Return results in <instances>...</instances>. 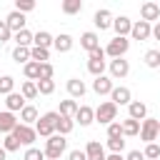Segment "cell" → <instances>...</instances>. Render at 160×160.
<instances>
[{
	"mask_svg": "<svg viewBox=\"0 0 160 160\" xmlns=\"http://www.w3.org/2000/svg\"><path fill=\"white\" fill-rule=\"evenodd\" d=\"M22 72H25V78H28V80L38 82V78H40V62H35V60L25 62V65H22Z\"/></svg>",
	"mask_w": 160,
	"mask_h": 160,
	"instance_id": "f546056e",
	"label": "cell"
},
{
	"mask_svg": "<svg viewBox=\"0 0 160 160\" xmlns=\"http://www.w3.org/2000/svg\"><path fill=\"white\" fill-rule=\"evenodd\" d=\"M152 38V25L150 22H145V20H138V22H132V30H130V40H150Z\"/></svg>",
	"mask_w": 160,
	"mask_h": 160,
	"instance_id": "9c48e42d",
	"label": "cell"
},
{
	"mask_svg": "<svg viewBox=\"0 0 160 160\" xmlns=\"http://www.w3.org/2000/svg\"><path fill=\"white\" fill-rule=\"evenodd\" d=\"M12 135H15V140H18L20 145H28V148H32V145H35V140H38L35 128H32V125H22V122H18V125H15Z\"/></svg>",
	"mask_w": 160,
	"mask_h": 160,
	"instance_id": "8992f818",
	"label": "cell"
},
{
	"mask_svg": "<svg viewBox=\"0 0 160 160\" xmlns=\"http://www.w3.org/2000/svg\"><path fill=\"white\" fill-rule=\"evenodd\" d=\"M25 105H28V102H25V98H22L20 92H10V95H5V110H8V112H20Z\"/></svg>",
	"mask_w": 160,
	"mask_h": 160,
	"instance_id": "603a6c76",
	"label": "cell"
},
{
	"mask_svg": "<svg viewBox=\"0 0 160 160\" xmlns=\"http://www.w3.org/2000/svg\"><path fill=\"white\" fill-rule=\"evenodd\" d=\"M38 118H40V112H38L35 105H25V108L20 110V122H22V125H35Z\"/></svg>",
	"mask_w": 160,
	"mask_h": 160,
	"instance_id": "d4e9b609",
	"label": "cell"
},
{
	"mask_svg": "<svg viewBox=\"0 0 160 160\" xmlns=\"http://www.w3.org/2000/svg\"><path fill=\"white\" fill-rule=\"evenodd\" d=\"M105 148H108L110 152H120V155H122V150H125V138H108Z\"/></svg>",
	"mask_w": 160,
	"mask_h": 160,
	"instance_id": "d590c367",
	"label": "cell"
},
{
	"mask_svg": "<svg viewBox=\"0 0 160 160\" xmlns=\"http://www.w3.org/2000/svg\"><path fill=\"white\" fill-rule=\"evenodd\" d=\"M12 10H18V12L28 15V12H32V10H35V0H15V8H12Z\"/></svg>",
	"mask_w": 160,
	"mask_h": 160,
	"instance_id": "f35d334b",
	"label": "cell"
},
{
	"mask_svg": "<svg viewBox=\"0 0 160 160\" xmlns=\"http://www.w3.org/2000/svg\"><path fill=\"white\" fill-rule=\"evenodd\" d=\"M72 128H75V120H70V118H60V120H58V125H55V132L65 138V135H70V132H72Z\"/></svg>",
	"mask_w": 160,
	"mask_h": 160,
	"instance_id": "1f68e13d",
	"label": "cell"
},
{
	"mask_svg": "<svg viewBox=\"0 0 160 160\" xmlns=\"http://www.w3.org/2000/svg\"><path fill=\"white\" fill-rule=\"evenodd\" d=\"M108 72H110V80H122V78H128V72H130V62H128L125 58L108 60Z\"/></svg>",
	"mask_w": 160,
	"mask_h": 160,
	"instance_id": "ba28073f",
	"label": "cell"
},
{
	"mask_svg": "<svg viewBox=\"0 0 160 160\" xmlns=\"http://www.w3.org/2000/svg\"><path fill=\"white\" fill-rule=\"evenodd\" d=\"M92 22H95V28H98L100 32H102V30H110V28H112V12H110L108 8H100V10H95Z\"/></svg>",
	"mask_w": 160,
	"mask_h": 160,
	"instance_id": "4fadbf2b",
	"label": "cell"
},
{
	"mask_svg": "<svg viewBox=\"0 0 160 160\" xmlns=\"http://www.w3.org/2000/svg\"><path fill=\"white\" fill-rule=\"evenodd\" d=\"M102 50H105V58H110V60L125 58V52L130 50V38H112Z\"/></svg>",
	"mask_w": 160,
	"mask_h": 160,
	"instance_id": "277c9868",
	"label": "cell"
},
{
	"mask_svg": "<svg viewBox=\"0 0 160 160\" xmlns=\"http://www.w3.org/2000/svg\"><path fill=\"white\" fill-rule=\"evenodd\" d=\"M60 10H62L65 15H78V12L82 10V0H62V2H60Z\"/></svg>",
	"mask_w": 160,
	"mask_h": 160,
	"instance_id": "f1b7e54d",
	"label": "cell"
},
{
	"mask_svg": "<svg viewBox=\"0 0 160 160\" xmlns=\"http://www.w3.org/2000/svg\"><path fill=\"white\" fill-rule=\"evenodd\" d=\"M75 122H78L80 128H88V125H92V122H95V108H90V105H78Z\"/></svg>",
	"mask_w": 160,
	"mask_h": 160,
	"instance_id": "5bb4252c",
	"label": "cell"
},
{
	"mask_svg": "<svg viewBox=\"0 0 160 160\" xmlns=\"http://www.w3.org/2000/svg\"><path fill=\"white\" fill-rule=\"evenodd\" d=\"M12 40H15V45L18 48H32V32L25 28V30H20V32H15L12 35Z\"/></svg>",
	"mask_w": 160,
	"mask_h": 160,
	"instance_id": "83f0119b",
	"label": "cell"
},
{
	"mask_svg": "<svg viewBox=\"0 0 160 160\" xmlns=\"http://www.w3.org/2000/svg\"><path fill=\"white\" fill-rule=\"evenodd\" d=\"M68 150V140L62 138V135H50L48 140H45V148H42V155H45V160H60L62 158V152Z\"/></svg>",
	"mask_w": 160,
	"mask_h": 160,
	"instance_id": "7a4b0ae2",
	"label": "cell"
},
{
	"mask_svg": "<svg viewBox=\"0 0 160 160\" xmlns=\"http://www.w3.org/2000/svg\"><path fill=\"white\" fill-rule=\"evenodd\" d=\"M110 102H115L118 108H120V105H130V102H132V92H130V88H125V85H115L112 92H110Z\"/></svg>",
	"mask_w": 160,
	"mask_h": 160,
	"instance_id": "7c38bea8",
	"label": "cell"
},
{
	"mask_svg": "<svg viewBox=\"0 0 160 160\" xmlns=\"http://www.w3.org/2000/svg\"><path fill=\"white\" fill-rule=\"evenodd\" d=\"M142 155H145L148 160H158V158H160V145H158V142H148L145 150H142Z\"/></svg>",
	"mask_w": 160,
	"mask_h": 160,
	"instance_id": "60d3db41",
	"label": "cell"
},
{
	"mask_svg": "<svg viewBox=\"0 0 160 160\" xmlns=\"http://www.w3.org/2000/svg\"><path fill=\"white\" fill-rule=\"evenodd\" d=\"M118 120V105L110 102V100H102L98 108H95V122L100 125H110Z\"/></svg>",
	"mask_w": 160,
	"mask_h": 160,
	"instance_id": "3957f363",
	"label": "cell"
},
{
	"mask_svg": "<svg viewBox=\"0 0 160 160\" xmlns=\"http://www.w3.org/2000/svg\"><path fill=\"white\" fill-rule=\"evenodd\" d=\"M85 158H88V160H108L105 145H100L98 140H90V142L85 145Z\"/></svg>",
	"mask_w": 160,
	"mask_h": 160,
	"instance_id": "44dd1931",
	"label": "cell"
},
{
	"mask_svg": "<svg viewBox=\"0 0 160 160\" xmlns=\"http://www.w3.org/2000/svg\"><path fill=\"white\" fill-rule=\"evenodd\" d=\"M65 88H68V95H70V100H80V98H85V92H88V85H85L80 78H70Z\"/></svg>",
	"mask_w": 160,
	"mask_h": 160,
	"instance_id": "9a60e30c",
	"label": "cell"
},
{
	"mask_svg": "<svg viewBox=\"0 0 160 160\" xmlns=\"http://www.w3.org/2000/svg\"><path fill=\"white\" fill-rule=\"evenodd\" d=\"M108 160H125V155H120V152H110Z\"/></svg>",
	"mask_w": 160,
	"mask_h": 160,
	"instance_id": "681fc988",
	"label": "cell"
},
{
	"mask_svg": "<svg viewBox=\"0 0 160 160\" xmlns=\"http://www.w3.org/2000/svg\"><path fill=\"white\" fill-rule=\"evenodd\" d=\"M120 128H122V138L140 135V122H138V120H132V118H125V120H120Z\"/></svg>",
	"mask_w": 160,
	"mask_h": 160,
	"instance_id": "4316f807",
	"label": "cell"
},
{
	"mask_svg": "<svg viewBox=\"0 0 160 160\" xmlns=\"http://www.w3.org/2000/svg\"><path fill=\"white\" fill-rule=\"evenodd\" d=\"M2 148H5V152H15V150H20V142L15 140V135L10 132V135H5L2 138Z\"/></svg>",
	"mask_w": 160,
	"mask_h": 160,
	"instance_id": "ab89813d",
	"label": "cell"
},
{
	"mask_svg": "<svg viewBox=\"0 0 160 160\" xmlns=\"http://www.w3.org/2000/svg\"><path fill=\"white\" fill-rule=\"evenodd\" d=\"M20 120L15 118V112H8V110H0V132L2 135H10L12 130H15V125H18Z\"/></svg>",
	"mask_w": 160,
	"mask_h": 160,
	"instance_id": "ffe728a7",
	"label": "cell"
},
{
	"mask_svg": "<svg viewBox=\"0 0 160 160\" xmlns=\"http://www.w3.org/2000/svg\"><path fill=\"white\" fill-rule=\"evenodd\" d=\"M38 95H52L55 92V80H38Z\"/></svg>",
	"mask_w": 160,
	"mask_h": 160,
	"instance_id": "74e56055",
	"label": "cell"
},
{
	"mask_svg": "<svg viewBox=\"0 0 160 160\" xmlns=\"http://www.w3.org/2000/svg\"><path fill=\"white\" fill-rule=\"evenodd\" d=\"M52 75H55V68L50 62H40V78L38 80H52Z\"/></svg>",
	"mask_w": 160,
	"mask_h": 160,
	"instance_id": "b9f144b4",
	"label": "cell"
},
{
	"mask_svg": "<svg viewBox=\"0 0 160 160\" xmlns=\"http://www.w3.org/2000/svg\"><path fill=\"white\" fill-rule=\"evenodd\" d=\"M158 160H160V158H158Z\"/></svg>",
	"mask_w": 160,
	"mask_h": 160,
	"instance_id": "f5cc1de1",
	"label": "cell"
},
{
	"mask_svg": "<svg viewBox=\"0 0 160 160\" xmlns=\"http://www.w3.org/2000/svg\"><path fill=\"white\" fill-rule=\"evenodd\" d=\"M32 45H35V48H45V50H50V48H52V35H50L48 30H38V32L32 35Z\"/></svg>",
	"mask_w": 160,
	"mask_h": 160,
	"instance_id": "484cf974",
	"label": "cell"
},
{
	"mask_svg": "<svg viewBox=\"0 0 160 160\" xmlns=\"http://www.w3.org/2000/svg\"><path fill=\"white\" fill-rule=\"evenodd\" d=\"M112 30H115V38H130L132 20L128 15H118V18H112Z\"/></svg>",
	"mask_w": 160,
	"mask_h": 160,
	"instance_id": "8fae6325",
	"label": "cell"
},
{
	"mask_svg": "<svg viewBox=\"0 0 160 160\" xmlns=\"http://www.w3.org/2000/svg\"><path fill=\"white\" fill-rule=\"evenodd\" d=\"M158 138H160V122H158Z\"/></svg>",
	"mask_w": 160,
	"mask_h": 160,
	"instance_id": "816d5d0a",
	"label": "cell"
},
{
	"mask_svg": "<svg viewBox=\"0 0 160 160\" xmlns=\"http://www.w3.org/2000/svg\"><path fill=\"white\" fill-rule=\"evenodd\" d=\"M108 138H122V128H120V120L110 122L108 125Z\"/></svg>",
	"mask_w": 160,
	"mask_h": 160,
	"instance_id": "f6af8a7d",
	"label": "cell"
},
{
	"mask_svg": "<svg viewBox=\"0 0 160 160\" xmlns=\"http://www.w3.org/2000/svg\"><path fill=\"white\" fill-rule=\"evenodd\" d=\"M8 40H12V30L8 28V22H5V20H0V45H2V42H8Z\"/></svg>",
	"mask_w": 160,
	"mask_h": 160,
	"instance_id": "ee69618b",
	"label": "cell"
},
{
	"mask_svg": "<svg viewBox=\"0 0 160 160\" xmlns=\"http://www.w3.org/2000/svg\"><path fill=\"white\" fill-rule=\"evenodd\" d=\"M112 88H115V82L110 80V75H100V78L92 80V92L95 95H110Z\"/></svg>",
	"mask_w": 160,
	"mask_h": 160,
	"instance_id": "e0dca14e",
	"label": "cell"
},
{
	"mask_svg": "<svg viewBox=\"0 0 160 160\" xmlns=\"http://www.w3.org/2000/svg\"><path fill=\"white\" fill-rule=\"evenodd\" d=\"M30 60H35V62H48L50 60V50H45V48H30Z\"/></svg>",
	"mask_w": 160,
	"mask_h": 160,
	"instance_id": "836d02e7",
	"label": "cell"
},
{
	"mask_svg": "<svg viewBox=\"0 0 160 160\" xmlns=\"http://www.w3.org/2000/svg\"><path fill=\"white\" fill-rule=\"evenodd\" d=\"M142 62L148 68H160V50H148L142 55Z\"/></svg>",
	"mask_w": 160,
	"mask_h": 160,
	"instance_id": "8d00e7d4",
	"label": "cell"
},
{
	"mask_svg": "<svg viewBox=\"0 0 160 160\" xmlns=\"http://www.w3.org/2000/svg\"><path fill=\"white\" fill-rule=\"evenodd\" d=\"M75 112H78V102L75 100H60V108H58V115L60 118H70V120H75Z\"/></svg>",
	"mask_w": 160,
	"mask_h": 160,
	"instance_id": "cb8c5ba5",
	"label": "cell"
},
{
	"mask_svg": "<svg viewBox=\"0 0 160 160\" xmlns=\"http://www.w3.org/2000/svg\"><path fill=\"white\" fill-rule=\"evenodd\" d=\"M88 70H90L95 78L105 75V70H108V60H105V50H102V48L88 52Z\"/></svg>",
	"mask_w": 160,
	"mask_h": 160,
	"instance_id": "5b68a950",
	"label": "cell"
},
{
	"mask_svg": "<svg viewBox=\"0 0 160 160\" xmlns=\"http://www.w3.org/2000/svg\"><path fill=\"white\" fill-rule=\"evenodd\" d=\"M125 160H145V155H142L140 150H130V152L125 155Z\"/></svg>",
	"mask_w": 160,
	"mask_h": 160,
	"instance_id": "7dc6e473",
	"label": "cell"
},
{
	"mask_svg": "<svg viewBox=\"0 0 160 160\" xmlns=\"http://www.w3.org/2000/svg\"><path fill=\"white\" fill-rule=\"evenodd\" d=\"M0 160H8V152H5V148L0 145Z\"/></svg>",
	"mask_w": 160,
	"mask_h": 160,
	"instance_id": "f907efd6",
	"label": "cell"
},
{
	"mask_svg": "<svg viewBox=\"0 0 160 160\" xmlns=\"http://www.w3.org/2000/svg\"><path fill=\"white\" fill-rule=\"evenodd\" d=\"M20 95H22L25 100H35V98H38V85H35L32 80H25V82L20 85Z\"/></svg>",
	"mask_w": 160,
	"mask_h": 160,
	"instance_id": "4dcf8cb0",
	"label": "cell"
},
{
	"mask_svg": "<svg viewBox=\"0 0 160 160\" xmlns=\"http://www.w3.org/2000/svg\"><path fill=\"white\" fill-rule=\"evenodd\" d=\"M5 22H8V28H10V30H12V35H15V32L25 30V22H28V20H25V15H22V12L10 10V12L5 15Z\"/></svg>",
	"mask_w": 160,
	"mask_h": 160,
	"instance_id": "2e32d148",
	"label": "cell"
},
{
	"mask_svg": "<svg viewBox=\"0 0 160 160\" xmlns=\"http://www.w3.org/2000/svg\"><path fill=\"white\" fill-rule=\"evenodd\" d=\"M158 118H145L140 122V140L148 145V142H155L158 140Z\"/></svg>",
	"mask_w": 160,
	"mask_h": 160,
	"instance_id": "52a82bcc",
	"label": "cell"
},
{
	"mask_svg": "<svg viewBox=\"0 0 160 160\" xmlns=\"http://www.w3.org/2000/svg\"><path fill=\"white\" fill-rule=\"evenodd\" d=\"M68 160H88V158H85V150L75 148V150H70V152H68Z\"/></svg>",
	"mask_w": 160,
	"mask_h": 160,
	"instance_id": "bcb514c9",
	"label": "cell"
},
{
	"mask_svg": "<svg viewBox=\"0 0 160 160\" xmlns=\"http://www.w3.org/2000/svg\"><path fill=\"white\" fill-rule=\"evenodd\" d=\"M15 92V78L12 75H2L0 78V95H10Z\"/></svg>",
	"mask_w": 160,
	"mask_h": 160,
	"instance_id": "e575fe53",
	"label": "cell"
},
{
	"mask_svg": "<svg viewBox=\"0 0 160 160\" xmlns=\"http://www.w3.org/2000/svg\"><path fill=\"white\" fill-rule=\"evenodd\" d=\"M22 160H45V155H42V150H40V148H35V145H32V148H28V150H25Z\"/></svg>",
	"mask_w": 160,
	"mask_h": 160,
	"instance_id": "7bdbcfd3",
	"label": "cell"
},
{
	"mask_svg": "<svg viewBox=\"0 0 160 160\" xmlns=\"http://www.w3.org/2000/svg\"><path fill=\"white\" fill-rule=\"evenodd\" d=\"M152 38H155V40H160V20L152 25Z\"/></svg>",
	"mask_w": 160,
	"mask_h": 160,
	"instance_id": "c3c4849f",
	"label": "cell"
},
{
	"mask_svg": "<svg viewBox=\"0 0 160 160\" xmlns=\"http://www.w3.org/2000/svg\"><path fill=\"white\" fill-rule=\"evenodd\" d=\"M58 120H60V115H58V110H50V112H42L40 118H38V122L32 125L35 128V132H38V138H50V135H55V125H58Z\"/></svg>",
	"mask_w": 160,
	"mask_h": 160,
	"instance_id": "6da1fadb",
	"label": "cell"
},
{
	"mask_svg": "<svg viewBox=\"0 0 160 160\" xmlns=\"http://www.w3.org/2000/svg\"><path fill=\"white\" fill-rule=\"evenodd\" d=\"M128 118H132V120L142 122V120L148 118V105H145L142 100H132V102L128 105Z\"/></svg>",
	"mask_w": 160,
	"mask_h": 160,
	"instance_id": "d6986e66",
	"label": "cell"
},
{
	"mask_svg": "<svg viewBox=\"0 0 160 160\" xmlns=\"http://www.w3.org/2000/svg\"><path fill=\"white\" fill-rule=\"evenodd\" d=\"M80 48H82V50H88V52L98 50V48H100V35H98L95 30L82 32V35H80Z\"/></svg>",
	"mask_w": 160,
	"mask_h": 160,
	"instance_id": "ac0fdd59",
	"label": "cell"
},
{
	"mask_svg": "<svg viewBox=\"0 0 160 160\" xmlns=\"http://www.w3.org/2000/svg\"><path fill=\"white\" fill-rule=\"evenodd\" d=\"M12 60L18 62V65H25V62H30V48H12Z\"/></svg>",
	"mask_w": 160,
	"mask_h": 160,
	"instance_id": "d6a6232c",
	"label": "cell"
},
{
	"mask_svg": "<svg viewBox=\"0 0 160 160\" xmlns=\"http://www.w3.org/2000/svg\"><path fill=\"white\" fill-rule=\"evenodd\" d=\"M140 20H145V22H150V25H152V20L158 22V20H160V5L152 2V0L142 2V5H140Z\"/></svg>",
	"mask_w": 160,
	"mask_h": 160,
	"instance_id": "30bf717a",
	"label": "cell"
},
{
	"mask_svg": "<svg viewBox=\"0 0 160 160\" xmlns=\"http://www.w3.org/2000/svg\"><path fill=\"white\" fill-rule=\"evenodd\" d=\"M72 45H75V40H72V35H68V32H60V35L52 38V48H55L58 52H70Z\"/></svg>",
	"mask_w": 160,
	"mask_h": 160,
	"instance_id": "7402d4cb",
	"label": "cell"
}]
</instances>
